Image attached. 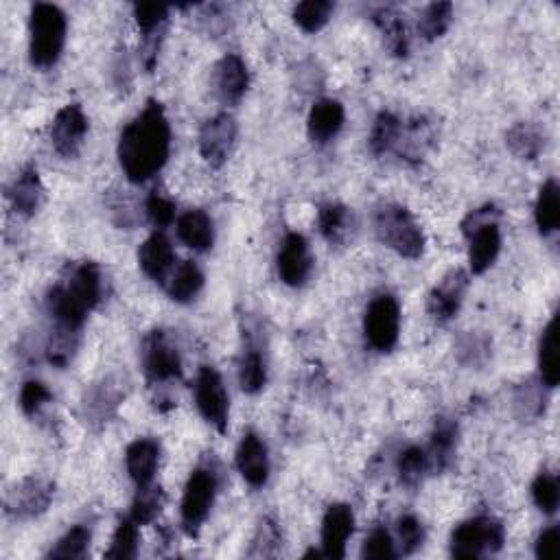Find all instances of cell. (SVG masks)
I'll list each match as a JSON object with an SVG mask.
<instances>
[{
	"instance_id": "1",
	"label": "cell",
	"mask_w": 560,
	"mask_h": 560,
	"mask_svg": "<svg viewBox=\"0 0 560 560\" xmlns=\"http://www.w3.org/2000/svg\"><path fill=\"white\" fill-rule=\"evenodd\" d=\"M121 169L132 184H143L167 165L171 154V127L165 108L158 101H147L121 132L119 147Z\"/></svg>"
},
{
	"instance_id": "2",
	"label": "cell",
	"mask_w": 560,
	"mask_h": 560,
	"mask_svg": "<svg viewBox=\"0 0 560 560\" xmlns=\"http://www.w3.org/2000/svg\"><path fill=\"white\" fill-rule=\"evenodd\" d=\"M103 296V276L97 263H77L46 294V309L57 326L81 331L88 313L95 311Z\"/></svg>"
},
{
	"instance_id": "3",
	"label": "cell",
	"mask_w": 560,
	"mask_h": 560,
	"mask_svg": "<svg viewBox=\"0 0 560 560\" xmlns=\"http://www.w3.org/2000/svg\"><path fill=\"white\" fill-rule=\"evenodd\" d=\"M66 44V16L60 7L38 3L29 16V60L35 68H51Z\"/></svg>"
},
{
	"instance_id": "4",
	"label": "cell",
	"mask_w": 560,
	"mask_h": 560,
	"mask_svg": "<svg viewBox=\"0 0 560 560\" xmlns=\"http://www.w3.org/2000/svg\"><path fill=\"white\" fill-rule=\"evenodd\" d=\"M499 210L493 204L471 210L462 221V232L469 239V265L473 274H484L495 265L501 250Z\"/></svg>"
},
{
	"instance_id": "5",
	"label": "cell",
	"mask_w": 560,
	"mask_h": 560,
	"mask_svg": "<svg viewBox=\"0 0 560 560\" xmlns=\"http://www.w3.org/2000/svg\"><path fill=\"white\" fill-rule=\"evenodd\" d=\"M375 235L403 259H420L425 252V235L410 210L396 204H385L375 215Z\"/></svg>"
},
{
	"instance_id": "6",
	"label": "cell",
	"mask_w": 560,
	"mask_h": 560,
	"mask_svg": "<svg viewBox=\"0 0 560 560\" xmlns=\"http://www.w3.org/2000/svg\"><path fill=\"white\" fill-rule=\"evenodd\" d=\"M506 541V530L493 517H475L460 523L451 534V554L455 558H482L497 554Z\"/></svg>"
},
{
	"instance_id": "7",
	"label": "cell",
	"mask_w": 560,
	"mask_h": 560,
	"mask_svg": "<svg viewBox=\"0 0 560 560\" xmlns=\"http://www.w3.org/2000/svg\"><path fill=\"white\" fill-rule=\"evenodd\" d=\"M217 495V473L213 469L200 466L189 477V482L184 486L182 504H180V517L184 532L195 536L200 532L206 517L210 515V508L215 504Z\"/></svg>"
},
{
	"instance_id": "8",
	"label": "cell",
	"mask_w": 560,
	"mask_h": 560,
	"mask_svg": "<svg viewBox=\"0 0 560 560\" xmlns=\"http://www.w3.org/2000/svg\"><path fill=\"white\" fill-rule=\"evenodd\" d=\"M401 307L394 296L381 294L370 302L364 315V335L370 348L377 353H392L399 342Z\"/></svg>"
},
{
	"instance_id": "9",
	"label": "cell",
	"mask_w": 560,
	"mask_h": 560,
	"mask_svg": "<svg viewBox=\"0 0 560 560\" xmlns=\"http://www.w3.org/2000/svg\"><path fill=\"white\" fill-rule=\"evenodd\" d=\"M143 368L151 385H167L182 375L178 344L167 331H151L143 342Z\"/></svg>"
},
{
	"instance_id": "10",
	"label": "cell",
	"mask_w": 560,
	"mask_h": 560,
	"mask_svg": "<svg viewBox=\"0 0 560 560\" xmlns=\"http://www.w3.org/2000/svg\"><path fill=\"white\" fill-rule=\"evenodd\" d=\"M195 405L208 425H213L219 434L228 429L230 401L219 372L210 366H202L195 377Z\"/></svg>"
},
{
	"instance_id": "11",
	"label": "cell",
	"mask_w": 560,
	"mask_h": 560,
	"mask_svg": "<svg viewBox=\"0 0 560 560\" xmlns=\"http://www.w3.org/2000/svg\"><path fill=\"white\" fill-rule=\"evenodd\" d=\"M53 493H55L53 484L49 480H44V477H38V475L25 477V480L18 482L7 493V499H5L7 515L16 517V519L38 517L51 506Z\"/></svg>"
},
{
	"instance_id": "12",
	"label": "cell",
	"mask_w": 560,
	"mask_h": 560,
	"mask_svg": "<svg viewBox=\"0 0 560 560\" xmlns=\"http://www.w3.org/2000/svg\"><path fill=\"white\" fill-rule=\"evenodd\" d=\"M237 143V123L230 114H217L200 130V154L213 169L224 167Z\"/></svg>"
},
{
	"instance_id": "13",
	"label": "cell",
	"mask_w": 560,
	"mask_h": 560,
	"mask_svg": "<svg viewBox=\"0 0 560 560\" xmlns=\"http://www.w3.org/2000/svg\"><path fill=\"white\" fill-rule=\"evenodd\" d=\"M125 394H127V383L119 375H110L92 385L84 396L86 423L99 427L108 423L110 418H114L116 410H119Z\"/></svg>"
},
{
	"instance_id": "14",
	"label": "cell",
	"mask_w": 560,
	"mask_h": 560,
	"mask_svg": "<svg viewBox=\"0 0 560 560\" xmlns=\"http://www.w3.org/2000/svg\"><path fill=\"white\" fill-rule=\"evenodd\" d=\"M88 134V116L79 103H68L57 112L51 125V143L55 151L64 158H75L79 154L84 138Z\"/></svg>"
},
{
	"instance_id": "15",
	"label": "cell",
	"mask_w": 560,
	"mask_h": 560,
	"mask_svg": "<svg viewBox=\"0 0 560 560\" xmlns=\"http://www.w3.org/2000/svg\"><path fill=\"white\" fill-rule=\"evenodd\" d=\"M276 267H278V276L285 285L289 287L305 285L313 267L307 239L298 235V232H289L278 250Z\"/></svg>"
},
{
	"instance_id": "16",
	"label": "cell",
	"mask_w": 560,
	"mask_h": 560,
	"mask_svg": "<svg viewBox=\"0 0 560 560\" xmlns=\"http://www.w3.org/2000/svg\"><path fill=\"white\" fill-rule=\"evenodd\" d=\"M466 287H469V276H466V272L451 270L434 289H431L427 298V311L431 318L440 324L453 320L462 307Z\"/></svg>"
},
{
	"instance_id": "17",
	"label": "cell",
	"mask_w": 560,
	"mask_h": 560,
	"mask_svg": "<svg viewBox=\"0 0 560 560\" xmlns=\"http://www.w3.org/2000/svg\"><path fill=\"white\" fill-rule=\"evenodd\" d=\"M237 469L252 488H261L270 480V455L259 434L248 431L237 447Z\"/></svg>"
},
{
	"instance_id": "18",
	"label": "cell",
	"mask_w": 560,
	"mask_h": 560,
	"mask_svg": "<svg viewBox=\"0 0 560 560\" xmlns=\"http://www.w3.org/2000/svg\"><path fill=\"white\" fill-rule=\"evenodd\" d=\"M213 84L217 90V97L226 105L239 103L250 88L248 66H245L239 55L228 53L226 57H221L213 70Z\"/></svg>"
},
{
	"instance_id": "19",
	"label": "cell",
	"mask_w": 560,
	"mask_h": 560,
	"mask_svg": "<svg viewBox=\"0 0 560 560\" xmlns=\"http://www.w3.org/2000/svg\"><path fill=\"white\" fill-rule=\"evenodd\" d=\"M355 530V515L346 504H333L322 519V556L344 558L346 543Z\"/></svg>"
},
{
	"instance_id": "20",
	"label": "cell",
	"mask_w": 560,
	"mask_h": 560,
	"mask_svg": "<svg viewBox=\"0 0 560 560\" xmlns=\"http://www.w3.org/2000/svg\"><path fill=\"white\" fill-rule=\"evenodd\" d=\"M175 263V252L171 241L162 235V232H154L138 250V265L156 283H167L169 274L173 272Z\"/></svg>"
},
{
	"instance_id": "21",
	"label": "cell",
	"mask_w": 560,
	"mask_h": 560,
	"mask_svg": "<svg viewBox=\"0 0 560 560\" xmlns=\"http://www.w3.org/2000/svg\"><path fill=\"white\" fill-rule=\"evenodd\" d=\"M344 105L335 99H320L313 103L307 119V132L315 145H326L344 127Z\"/></svg>"
},
{
	"instance_id": "22",
	"label": "cell",
	"mask_w": 560,
	"mask_h": 560,
	"mask_svg": "<svg viewBox=\"0 0 560 560\" xmlns=\"http://www.w3.org/2000/svg\"><path fill=\"white\" fill-rule=\"evenodd\" d=\"M9 202L20 217H33L44 204V186L35 167H25L9 186Z\"/></svg>"
},
{
	"instance_id": "23",
	"label": "cell",
	"mask_w": 560,
	"mask_h": 560,
	"mask_svg": "<svg viewBox=\"0 0 560 560\" xmlns=\"http://www.w3.org/2000/svg\"><path fill=\"white\" fill-rule=\"evenodd\" d=\"M455 449H458V425L449 418H438L425 451L427 469L431 473H445L455 458Z\"/></svg>"
},
{
	"instance_id": "24",
	"label": "cell",
	"mask_w": 560,
	"mask_h": 560,
	"mask_svg": "<svg viewBox=\"0 0 560 560\" xmlns=\"http://www.w3.org/2000/svg\"><path fill=\"white\" fill-rule=\"evenodd\" d=\"M127 473L136 486L151 484L160 464V445L154 438H138L125 451Z\"/></svg>"
},
{
	"instance_id": "25",
	"label": "cell",
	"mask_w": 560,
	"mask_h": 560,
	"mask_svg": "<svg viewBox=\"0 0 560 560\" xmlns=\"http://www.w3.org/2000/svg\"><path fill=\"white\" fill-rule=\"evenodd\" d=\"M178 239L195 252H206L215 243V226L204 210H186L178 219Z\"/></svg>"
},
{
	"instance_id": "26",
	"label": "cell",
	"mask_w": 560,
	"mask_h": 560,
	"mask_svg": "<svg viewBox=\"0 0 560 560\" xmlns=\"http://www.w3.org/2000/svg\"><path fill=\"white\" fill-rule=\"evenodd\" d=\"M355 226V217L342 204H322L318 210V228L320 235L331 245H342L348 241L350 230Z\"/></svg>"
},
{
	"instance_id": "27",
	"label": "cell",
	"mask_w": 560,
	"mask_h": 560,
	"mask_svg": "<svg viewBox=\"0 0 560 560\" xmlns=\"http://www.w3.org/2000/svg\"><path fill=\"white\" fill-rule=\"evenodd\" d=\"M165 287L171 300L182 302L184 305V302H191L200 296V291L204 287V274L193 261H184L178 267H173Z\"/></svg>"
},
{
	"instance_id": "28",
	"label": "cell",
	"mask_w": 560,
	"mask_h": 560,
	"mask_svg": "<svg viewBox=\"0 0 560 560\" xmlns=\"http://www.w3.org/2000/svg\"><path fill=\"white\" fill-rule=\"evenodd\" d=\"M539 372L541 383L547 390H554L560 381V361H558V318L550 320L545 326L539 344Z\"/></svg>"
},
{
	"instance_id": "29",
	"label": "cell",
	"mask_w": 560,
	"mask_h": 560,
	"mask_svg": "<svg viewBox=\"0 0 560 560\" xmlns=\"http://www.w3.org/2000/svg\"><path fill=\"white\" fill-rule=\"evenodd\" d=\"M372 20H375V25L383 33L385 46L392 51V55L405 57L407 53H410V35H407V27H405L403 18L396 14L392 7L377 9Z\"/></svg>"
},
{
	"instance_id": "30",
	"label": "cell",
	"mask_w": 560,
	"mask_h": 560,
	"mask_svg": "<svg viewBox=\"0 0 560 560\" xmlns=\"http://www.w3.org/2000/svg\"><path fill=\"white\" fill-rule=\"evenodd\" d=\"M506 145L521 160H536L545 149V134L534 123H517L506 134Z\"/></svg>"
},
{
	"instance_id": "31",
	"label": "cell",
	"mask_w": 560,
	"mask_h": 560,
	"mask_svg": "<svg viewBox=\"0 0 560 560\" xmlns=\"http://www.w3.org/2000/svg\"><path fill=\"white\" fill-rule=\"evenodd\" d=\"M534 219L536 226H539L541 235H552L560 226V189L556 180H547L539 197H536L534 206Z\"/></svg>"
},
{
	"instance_id": "32",
	"label": "cell",
	"mask_w": 560,
	"mask_h": 560,
	"mask_svg": "<svg viewBox=\"0 0 560 560\" xmlns=\"http://www.w3.org/2000/svg\"><path fill=\"white\" fill-rule=\"evenodd\" d=\"M79 333L81 331L55 324L51 335H49V342H46V359H49L51 364L57 366V368H66L77 353Z\"/></svg>"
},
{
	"instance_id": "33",
	"label": "cell",
	"mask_w": 560,
	"mask_h": 560,
	"mask_svg": "<svg viewBox=\"0 0 560 560\" xmlns=\"http://www.w3.org/2000/svg\"><path fill=\"white\" fill-rule=\"evenodd\" d=\"M401 127L403 125L399 121V116H394L392 112H381L375 119V125H372V132L368 138V147L372 154L383 156L388 154L390 149H394L396 143H399Z\"/></svg>"
},
{
	"instance_id": "34",
	"label": "cell",
	"mask_w": 560,
	"mask_h": 560,
	"mask_svg": "<svg viewBox=\"0 0 560 560\" xmlns=\"http://www.w3.org/2000/svg\"><path fill=\"white\" fill-rule=\"evenodd\" d=\"M162 506H165V493H162L160 486H156L154 482L145 484V486H138V493L132 501L130 517L138 525H147V523L158 519V515L162 512Z\"/></svg>"
},
{
	"instance_id": "35",
	"label": "cell",
	"mask_w": 560,
	"mask_h": 560,
	"mask_svg": "<svg viewBox=\"0 0 560 560\" xmlns=\"http://www.w3.org/2000/svg\"><path fill=\"white\" fill-rule=\"evenodd\" d=\"M267 383L265 359L259 350L248 348L239 361V385L245 394H259Z\"/></svg>"
},
{
	"instance_id": "36",
	"label": "cell",
	"mask_w": 560,
	"mask_h": 560,
	"mask_svg": "<svg viewBox=\"0 0 560 560\" xmlns=\"http://www.w3.org/2000/svg\"><path fill=\"white\" fill-rule=\"evenodd\" d=\"M431 145V127L427 121H414L407 127H401V136H399V151L403 154L405 160H423L427 147Z\"/></svg>"
},
{
	"instance_id": "37",
	"label": "cell",
	"mask_w": 560,
	"mask_h": 560,
	"mask_svg": "<svg viewBox=\"0 0 560 560\" xmlns=\"http://www.w3.org/2000/svg\"><path fill=\"white\" fill-rule=\"evenodd\" d=\"M333 11L335 5L326 3V0H307L294 9V22L305 33H318L329 25Z\"/></svg>"
},
{
	"instance_id": "38",
	"label": "cell",
	"mask_w": 560,
	"mask_h": 560,
	"mask_svg": "<svg viewBox=\"0 0 560 560\" xmlns=\"http://www.w3.org/2000/svg\"><path fill=\"white\" fill-rule=\"evenodd\" d=\"M453 20V5L451 3H434L429 5L418 18V33L425 40H438L451 27Z\"/></svg>"
},
{
	"instance_id": "39",
	"label": "cell",
	"mask_w": 560,
	"mask_h": 560,
	"mask_svg": "<svg viewBox=\"0 0 560 560\" xmlns=\"http://www.w3.org/2000/svg\"><path fill=\"white\" fill-rule=\"evenodd\" d=\"M90 541H92V530L88 525H75V528H70L53 550L49 552V558H86L88 550H90Z\"/></svg>"
},
{
	"instance_id": "40",
	"label": "cell",
	"mask_w": 560,
	"mask_h": 560,
	"mask_svg": "<svg viewBox=\"0 0 560 560\" xmlns=\"http://www.w3.org/2000/svg\"><path fill=\"white\" fill-rule=\"evenodd\" d=\"M136 554H138V523L132 517H125L112 536V545L110 550L105 552V558L127 560V558H134Z\"/></svg>"
},
{
	"instance_id": "41",
	"label": "cell",
	"mask_w": 560,
	"mask_h": 560,
	"mask_svg": "<svg viewBox=\"0 0 560 560\" xmlns=\"http://www.w3.org/2000/svg\"><path fill=\"white\" fill-rule=\"evenodd\" d=\"M532 499L543 515H550V517L556 515L560 504L558 477L547 471L536 475V480L532 482Z\"/></svg>"
},
{
	"instance_id": "42",
	"label": "cell",
	"mask_w": 560,
	"mask_h": 560,
	"mask_svg": "<svg viewBox=\"0 0 560 560\" xmlns=\"http://www.w3.org/2000/svg\"><path fill=\"white\" fill-rule=\"evenodd\" d=\"M396 471H399V480L405 486H418L420 480H423L427 469V455L425 449L420 447H407L401 455L399 462H396Z\"/></svg>"
},
{
	"instance_id": "43",
	"label": "cell",
	"mask_w": 560,
	"mask_h": 560,
	"mask_svg": "<svg viewBox=\"0 0 560 560\" xmlns=\"http://www.w3.org/2000/svg\"><path fill=\"white\" fill-rule=\"evenodd\" d=\"M455 353H458L460 361L466 366H482L484 361L490 357V340L486 335L471 331L464 337H460Z\"/></svg>"
},
{
	"instance_id": "44",
	"label": "cell",
	"mask_w": 560,
	"mask_h": 560,
	"mask_svg": "<svg viewBox=\"0 0 560 560\" xmlns=\"http://www.w3.org/2000/svg\"><path fill=\"white\" fill-rule=\"evenodd\" d=\"M396 536H399V550L405 556L414 554L416 550H420V545L425 543V530L423 523H420L414 515H405L396 523Z\"/></svg>"
},
{
	"instance_id": "45",
	"label": "cell",
	"mask_w": 560,
	"mask_h": 560,
	"mask_svg": "<svg viewBox=\"0 0 560 560\" xmlns=\"http://www.w3.org/2000/svg\"><path fill=\"white\" fill-rule=\"evenodd\" d=\"M53 394L42 381H27L20 390V410L27 416H38L51 403Z\"/></svg>"
},
{
	"instance_id": "46",
	"label": "cell",
	"mask_w": 560,
	"mask_h": 560,
	"mask_svg": "<svg viewBox=\"0 0 560 560\" xmlns=\"http://www.w3.org/2000/svg\"><path fill=\"white\" fill-rule=\"evenodd\" d=\"M145 210H147L149 221L156 228H167L169 224H173V219H175V202L162 191H151V195L145 202Z\"/></svg>"
},
{
	"instance_id": "47",
	"label": "cell",
	"mask_w": 560,
	"mask_h": 560,
	"mask_svg": "<svg viewBox=\"0 0 560 560\" xmlns=\"http://www.w3.org/2000/svg\"><path fill=\"white\" fill-rule=\"evenodd\" d=\"M280 545V530L278 525L272 519H263L256 528L254 541H252V550L248 552V556H274Z\"/></svg>"
},
{
	"instance_id": "48",
	"label": "cell",
	"mask_w": 560,
	"mask_h": 560,
	"mask_svg": "<svg viewBox=\"0 0 560 560\" xmlns=\"http://www.w3.org/2000/svg\"><path fill=\"white\" fill-rule=\"evenodd\" d=\"M361 556L383 560V558H396L399 552H396V543L392 539V534L385 528H377L368 534L364 547H361Z\"/></svg>"
},
{
	"instance_id": "49",
	"label": "cell",
	"mask_w": 560,
	"mask_h": 560,
	"mask_svg": "<svg viewBox=\"0 0 560 560\" xmlns=\"http://www.w3.org/2000/svg\"><path fill=\"white\" fill-rule=\"evenodd\" d=\"M515 405L521 418H536L543 412V392L534 383H523L517 392Z\"/></svg>"
},
{
	"instance_id": "50",
	"label": "cell",
	"mask_w": 560,
	"mask_h": 560,
	"mask_svg": "<svg viewBox=\"0 0 560 560\" xmlns=\"http://www.w3.org/2000/svg\"><path fill=\"white\" fill-rule=\"evenodd\" d=\"M558 543H560V530L558 525H552L539 534L536 539V556L547 560V558H556L558 556Z\"/></svg>"
}]
</instances>
